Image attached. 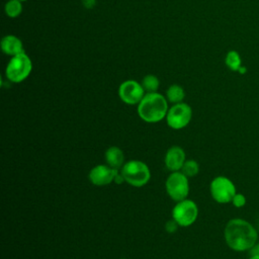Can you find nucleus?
<instances>
[{
  "label": "nucleus",
  "mask_w": 259,
  "mask_h": 259,
  "mask_svg": "<svg viewBox=\"0 0 259 259\" xmlns=\"http://www.w3.org/2000/svg\"><path fill=\"white\" fill-rule=\"evenodd\" d=\"M178 224L172 219L170 221H167L166 224H165V230L168 232V233H175L177 228H178Z\"/></svg>",
  "instance_id": "20"
},
{
  "label": "nucleus",
  "mask_w": 259,
  "mask_h": 259,
  "mask_svg": "<svg viewBox=\"0 0 259 259\" xmlns=\"http://www.w3.org/2000/svg\"><path fill=\"white\" fill-rule=\"evenodd\" d=\"M168 100L158 92L146 93L138 104V114L146 122L161 121L168 112Z\"/></svg>",
  "instance_id": "2"
},
{
  "label": "nucleus",
  "mask_w": 259,
  "mask_h": 259,
  "mask_svg": "<svg viewBox=\"0 0 259 259\" xmlns=\"http://www.w3.org/2000/svg\"><path fill=\"white\" fill-rule=\"evenodd\" d=\"M5 13L10 18H15L22 12V4L19 0H9L6 2L4 7Z\"/></svg>",
  "instance_id": "16"
},
{
  "label": "nucleus",
  "mask_w": 259,
  "mask_h": 259,
  "mask_svg": "<svg viewBox=\"0 0 259 259\" xmlns=\"http://www.w3.org/2000/svg\"><path fill=\"white\" fill-rule=\"evenodd\" d=\"M185 161V152L181 147L173 146L167 150L165 155V165L171 172L180 171Z\"/></svg>",
  "instance_id": "11"
},
{
  "label": "nucleus",
  "mask_w": 259,
  "mask_h": 259,
  "mask_svg": "<svg viewBox=\"0 0 259 259\" xmlns=\"http://www.w3.org/2000/svg\"><path fill=\"white\" fill-rule=\"evenodd\" d=\"M225 63L230 70L234 72H239L240 68L242 67V60H241L240 54L234 50L229 51L226 56Z\"/></svg>",
  "instance_id": "15"
},
{
  "label": "nucleus",
  "mask_w": 259,
  "mask_h": 259,
  "mask_svg": "<svg viewBox=\"0 0 259 259\" xmlns=\"http://www.w3.org/2000/svg\"><path fill=\"white\" fill-rule=\"evenodd\" d=\"M165 188L167 194L176 202L185 199L189 193L188 177L181 171L172 172L166 179Z\"/></svg>",
  "instance_id": "5"
},
{
  "label": "nucleus",
  "mask_w": 259,
  "mask_h": 259,
  "mask_svg": "<svg viewBox=\"0 0 259 259\" xmlns=\"http://www.w3.org/2000/svg\"><path fill=\"white\" fill-rule=\"evenodd\" d=\"M256 250H257V254L259 255V243L257 244V248H256Z\"/></svg>",
  "instance_id": "23"
},
{
  "label": "nucleus",
  "mask_w": 259,
  "mask_h": 259,
  "mask_svg": "<svg viewBox=\"0 0 259 259\" xmlns=\"http://www.w3.org/2000/svg\"><path fill=\"white\" fill-rule=\"evenodd\" d=\"M120 259H125V258H120Z\"/></svg>",
  "instance_id": "25"
},
{
  "label": "nucleus",
  "mask_w": 259,
  "mask_h": 259,
  "mask_svg": "<svg viewBox=\"0 0 259 259\" xmlns=\"http://www.w3.org/2000/svg\"><path fill=\"white\" fill-rule=\"evenodd\" d=\"M119 170L113 169L108 165L99 164L94 166L89 172V180L93 185L104 186L113 182L115 175Z\"/></svg>",
  "instance_id": "10"
},
{
  "label": "nucleus",
  "mask_w": 259,
  "mask_h": 259,
  "mask_svg": "<svg viewBox=\"0 0 259 259\" xmlns=\"http://www.w3.org/2000/svg\"><path fill=\"white\" fill-rule=\"evenodd\" d=\"M198 215V207L191 199L177 201L172 209V219L179 227H189L195 223Z\"/></svg>",
  "instance_id": "6"
},
{
  "label": "nucleus",
  "mask_w": 259,
  "mask_h": 259,
  "mask_svg": "<svg viewBox=\"0 0 259 259\" xmlns=\"http://www.w3.org/2000/svg\"><path fill=\"white\" fill-rule=\"evenodd\" d=\"M145 89L142 84L135 80H126L122 82L118 87V96L126 104L135 105L139 104L145 96Z\"/></svg>",
  "instance_id": "9"
},
{
  "label": "nucleus",
  "mask_w": 259,
  "mask_h": 259,
  "mask_svg": "<svg viewBox=\"0 0 259 259\" xmlns=\"http://www.w3.org/2000/svg\"><path fill=\"white\" fill-rule=\"evenodd\" d=\"M1 50L4 54L12 57L24 53L22 41L17 36L12 34H8L2 38Z\"/></svg>",
  "instance_id": "12"
},
{
  "label": "nucleus",
  "mask_w": 259,
  "mask_h": 259,
  "mask_svg": "<svg viewBox=\"0 0 259 259\" xmlns=\"http://www.w3.org/2000/svg\"><path fill=\"white\" fill-rule=\"evenodd\" d=\"M192 117L191 107L184 102L172 105L166 114L167 124L173 130H181L188 125Z\"/></svg>",
  "instance_id": "8"
},
{
  "label": "nucleus",
  "mask_w": 259,
  "mask_h": 259,
  "mask_svg": "<svg viewBox=\"0 0 259 259\" xmlns=\"http://www.w3.org/2000/svg\"><path fill=\"white\" fill-rule=\"evenodd\" d=\"M249 259H259V255H258V254H256V255H254V256L250 257Z\"/></svg>",
  "instance_id": "22"
},
{
  "label": "nucleus",
  "mask_w": 259,
  "mask_h": 259,
  "mask_svg": "<svg viewBox=\"0 0 259 259\" xmlns=\"http://www.w3.org/2000/svg\"><path fill=\"white\" fill-rule=\"evenodd\" d=\"M31 70L32 63L30 58L25 53H21L10 59L5 69V75L10 82L20 83L29 76Z\"/></svg>",
  "instance_id": "4"
},
{
  "label": "nucleus",
  "mask_w": 259,
  "mask_h": 259,
  "mask_svg": "<svg viewBox=\"0 0 259 259\" xmlns=\"http://www.w3.org/2000/svg\"><path fill=\"white\" fill-rule=\"evenodd\" d=\"M184 175H186L188 178L193 177L198 174L199 172V165L195 160H186L180 170Z\"/></svg>",
  "instance_id": "18"
},
{
  "label": "nucleus",
  "mask_w": 259,
  "mask_h": 259,
  "mask_svg": "<svg viewBox=\"0 0 259 259\" xmlns=\"http://www.w3.org/2000/svg\"><path fill=\"white\" fill-rule=\"evenodd\" d=\"M106 164L113 169L120 170L124 164V155L120 148L116 146L109 147L104 154Z\"/></svg>",
  "instance_id": "13"
},
{
  "label": "nucleus",
  "mask_w": 259,
  "mask_h": 259,
  "mask_svg": "<svg viewBox=\"0 0 259 259\" xmlns=\"http://www.w3.org/2000/svg\"><path fill=\"white\" fill-rule=\"evenodd\" d=\"M82 3H83V5H84L86 8L91 9V8H93V7L95 6L96 0H82Z\"/></svg>",
  "instance_id": "21"
},
{
  "label": "nucleus",
  "mask_w": 259,
  "mask_h": 259,
  "mask_svg": "<svg viewBox=\"0 0 259 259\" xmlns=\"http://www.w3.org/2000/svg\"><path fill=\"white\" fill-rule=\"evenodd\" d=\"M224 237L227 245L232 250L243 252L255 246L258 240V233L248 221L232 219L225 227Z\"/></svg>",
  "instance_id": "1"
},
{
  "label": "nucleus",
  "mask_w": 259,
  "mask_h": 259,
  "mask_svg": "<svg viewBox=\"0 0 259 259\" xmlns=\"http://www.w3.org/2000/svg\"><path fill=\"white\" fill-rule=\"evenodd\" d=\"M184 97H185V92L180 85L173 84L166 91V98L171 103H174V104L180 103L183 101Z\"/></svg>",
  "instance_id": "14"
},
{
  "label": "nucleus",
  "mask_w": 259,
  "mask_h": 259,
  "mask_svg": "<svg viewBox=\"0 0 259 259\" xmlns=\"http://www.w3.org/2000/svg\"><path fill=\"white\" fill-rule=\"evenodd\" d=\"M120 172L124 181L134 187L146 185L151 178V171L148 165L140 160H131L124 163Z\"/></svg>",
  "instance_id": "3"
},
{
  "label": "nucleus",
  "mask_w": 259,
  "mask_h": 259,
  "mask_svg": "<svg viewBox=\"0 0 259 259\" xmlns=\"http://www.w3.org/2000/svg\"><path fill=\"white\" fill-rule=\"evenodd\" d=\"M246 196L242 193H236L232 199V203L236 207H243L246 204Z\"/></svg>",
  "instance_id": "19"
},
{
  "label": "nucleus",
  "mask_w": 259,
  "mask_h": 259,
  "mask_svg": "<svg viewBox=\"0 0 259 259\" xmlns=\"http://www.w3.org/2000/svg\"><path fill=\"white\" fill-rule=\"evenodd\" d=\"M19 1H21V2H22V1H26V0H19Z\"/></svg>",
  "instance_id": "24"
},
{
  "label": "nucleus",
  "mask_w": 259,
  "mask_h": 259,
  "mask_svg": "<svg viewBox=\"0 0 259 259\" xmlns=\"http://www.w3.org/2000/svg\"><path fill=\"white\" fill-rule=\"evenodd\" d=\"M141 84L147 93H152V92H157L160 82L155 75L150 74L143 78Z\"/></svg>",
  "instance_id": "17"
},
{
  "label": "nucleus",
  "mask_w": 259,
  "mask_h": 259,
  "mask_svg": "<svg viewBox=\"0 0 259 259\" xmlns=\"http://www.w3.org/2000/svg\"><path fill=\"white\" fill-rule=\"evenodd\" d=\"M209 191L213 200L219 203L232 202L234 195L237 193L233 181L225 176L214 177L210 182Z\"/></svg>",
  "instance_id": "7"
}]
</instances>
